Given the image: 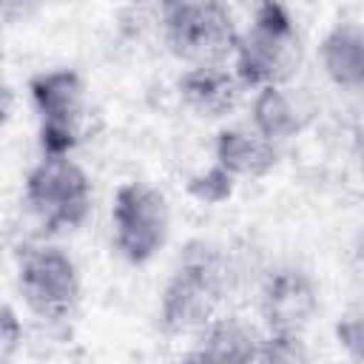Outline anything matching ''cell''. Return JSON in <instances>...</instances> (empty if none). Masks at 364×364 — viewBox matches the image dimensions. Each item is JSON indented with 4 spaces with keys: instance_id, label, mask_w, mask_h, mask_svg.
I'll return each mask as SVG.
<instances>
[{
    "instance_id": "cell-3",
    "label": "cell",
    "mask_w": 364,
    "mask_h": 364,
    "mask_svg": "<svg viewBox=\"0 0 364 364\" xmlns=\"http://www.w3.org/2000/svg\"><path fill=\"white\" fill-rule=\"evenodd\" d=\"M162 31L168 48L191 65H225L239 46L233 14L216 0L165 3Z\"/></svg>"
},
{
    "instance_id": "cell-1",
    "label": "cell",
    "mask_w": 364,
    "mask_h": 364,
    "mask_svg": "<svg viewBox=\"0 0 364 364\" xmlns=\"http://www.w3.org/2000/svg\"><path fill=\"white\" fill-rule=\"evenodd\" d=\"M233 71L245 88L290 85L301 65V37L282 3H262L247 31L239 34Z\"/></svg>"
},
{
    "instance_id": "cell-15",
    "label": "cell",
    "mask_w": 364,
    "mask_h": 364,
    "mask_svg": "<svg viewBox=\"0 0 364 364\" xmlns=\"http://www.w3.org/2000/svg\"><path fill=\"white\" fill-rule=\"evenodd\" d=\"M233 182L236 179L213 162V168H208L205 173H199L188 182V191H191V196H196L205 205H219L233 193Z\"/></svg>"
},
{
    "instance_id": "cell-2",
    "label": "cell",
    "mask_w": 364,
    "mask_h": 364,
    "mask_svg": "<svg viewBox=\"0 0 364 364\" xmlns=\"http://www.w3.org/2000/svg\"><path fill=\"white\" fill-rule=\"evenodd\" d=\"M225 270L219 253L208 245H188L159 301V324L171 336L205 330L222 301Z\"/></svg>"
},
{
    "instance_id": "cell-5",
    "label": "cell",
    "mask_w": 364,
    "mask_h": 364,
    "mask_svg": "<svg viewBox=\"0 0 364 364\" xmlns=\"http://www.w3.org/2000/svg\"><path fill=\"white\" fill-rule=\"evenodd\" d=\"M26 205L48 230H77L91 213V179L71 156H43L26 176Z\"/></svg>"
},
{
    "instance_id": "cell-11",
    "label": "cell",
    "mask_w": 364,
    "mask_h": 364,
    "mask_svg": "<svg viewBox=\"0 0 364 364\" xmlns=\"http://www.w3.org/2000/svg\"><path fill=\"white\" fill-rule=\"evenodd\" d=\"M213 156L233 179H259L279 162V148L256 128H225L216 136Z\"/></svg>"
},
{
    "instance_id": "cell-8",
    "label": "cell",
    "mask_w": 364,
    "mask_h": 364,
    "mask_svg": "<svg viewBox=\"0 0 364 364\" xmlns=\"http://www.w3.org/2000/svg\"><path fill=\"white\" fill-rule=\"evenodd\" d=\"M262 318L270 336H301L318 310L313 279L299 267H279L262 287Z\"/></svg>"
},
{
    "instance_id": "cell-9",
    "label": "cell",
    "mask_w": 364,
    "mask_h": 364,
    "mask_svg": "<svg viewBox=\"0 0 364 364\" xmlns=\"http://www.w3.org/2000/svg\"><path fill=\"white\" fill-rule=\"evenodd\" d=\"M318 114L316 97L301 85H270L253 100V128L270 142L299 136Z\"/></svg>"
},
{
    "instance_id": "cell-17",
    "label": "cell",
    "mask_w": 364,
    "mask_h": 364,
    "mask_svg": "<svg viewBox=\"0 0 364 364\" xmlns=\"http://www.w3.org/2000/svg\"><path fill=\"white\" fill-rule=\"evenodd\" d=\"M3 361L9 364V355H11V350L17 347V341L23 338V327L17 324V318H14V310L11 307H6L3 310Z\"/></svg>"
},
{
    "instance_id": "cell-7",
    "label": "cell",
    "mask_w": 364,
    "mask_h": 364,
    "mask_svg": "<svg viewBox=\"0 0 364 364\" xmlns=\"http://www.w3.org/2000/svg\"><path fill=\"white\" fill-rule=\"evenodd\" d=\"M17 284L28 310L46 321H63L80 301L74 259L54 245H28L20 253Z\"/></svg>"
},
{
    "instance_id": "cell-13",
    "label": "cell",
    "mask_w": 364,
    "mask_h": 364,
    "mask_svg": "<svg viewBox=\"0 0 364 364\" xmlns=\"http://www.w3.org/2000/svg\"><path fill=\"white\" fill-rule=\"evenodd\" d=\"M321 68L341 88H364V26L336 23L321 40Z\"/></svg>"
},
{
    "instance_id": "cell-10",
    "label": "cell",
    "mask_w": 364,
    "mask_h": 364,
    "mask_svg": "<svg viewBox=\"0 0 364 364\" xmlns=\"http://www.w3.org/2000/svg\"><path fill=\"white\" fill-rule=\"evenodd\" d=\"M242 88L245 85L236 77V71H228L225 65H191L179 77L182 102L208 119H216L233 111Z\"/></svg>"
},
{
    "instance_id": "cell-6",
    "label": "cell",
    "mask_w": 364,
    "mask_h": 364,
    "mask_svg": "<svg viewBox=\"0 0 364 364\" xmlns=\"http://www.w3.org/2000/svg\"><path fill=\"white\" fill-rule=\"evenodd\" d=\"M114 247L131 264H145L168 239L171 213L165 196L145 182H125L111 205Z\"/></svg>"
},
{
    "instance_id": "cell-4",
    "label": "cell",
    "mask_w": 364,
    "mask_h": 364,
    "mask_svg": "<svg viewBox=\"0 0 364 364\" xmlns=\"http://www.w3.org/2000/svg\"><path fill=\"white\" fill-rule=\"evenodd\" d=\"M28 94L40 119L43 156H71L82 139L88 97L85 82L74 68L40 71L28 82Z\"/></svg>"
},
{
    "instance_id": "cell-12",
    "label": "cell",
    "mask_w": 364,
    "mask_h": 364,
    "mask_svg": "<svg viewBox=\"0 0 364 364\" xmlns=\"http://www.w3.org/2000/svg\"><path fill=\"white\" fill-rule=\"evenodd\" d=\"M262 341L239 318H213L182 364H256Z\"/></svg>"
},
{
    "instance_id": "cell-16",
    "label": "cell",
    "mask_w": 364,
    "mask_h": 364,
    "mask_svg": "<svg viewBox=\"0 0 364 364\" xmlns=\"http://www.w3.org/2000/svg\"><path fill=\"white\" fill-rule=\"evenodd\" d=\"M336 338L344 347V353L355 361H364V304L350 307L336 321Z\"/></svg>"
},
{
    "instance_id": "cell-14",
    "label": "cell",
    "mask_w": 364,
    "mask_h": 364,
    "mask_svg": "<svg viewBox=\"0 0 364 364\" xmlns=\"http://www.w3.org/2000/svg\"><path fill=\"white\" fill-rule=\"evenodd\" d=\"M256 364H310L301 336H267L259 347Z\"/></svg>"
}]
</instances>
